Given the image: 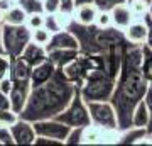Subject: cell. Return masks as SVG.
<instances>
[{
  "label": "cell",
  "mask_w": 152,
  "mask_h": 146,
  "mask_svg": "<svg viewBox=\"0 0 152 146\" xmlns=\"http://www.w3.org/2000/svg\"><path fill=\"white\" fill-rule=\"evenodd\" d=\"M0 2H2V0H0Z\"/></svg>",
  "instance_id": "obj_43"
},
{
  "label": "cell",
  "mask_w": 152,
  "mask_h": 146,
  "mask_svg": "<svg viewBox=\"0 0 152 146\" xmlns=\"http://www.w3.org/2000/svg\"><path fill=\"white\" fill-rule=\"evenodd\" d=\"M46 53H48V60L53 61L56 68H64L80 56V49H51Z\"/></svg>",
  "instance_id": "obj_15"
},
{
  "label": "cell",
  "mask_w": 152,
  "mask_h": 146,
  "mask_svg": "<svg viewBox=\"0 0 152 146\" xmlns=\"http://www.w3.org/2000/svg\"><path fill=\"white\" fill-rule=\"evenodd\" d=\"M144 19H145V22H147V27H149V34H147L145 46H149V48L152 49V19H151L149 16H144Z\"/></svg>",
  "instance_id": "obj_36"
},
{
  "label": "cell",
  "mask_w": 152,
  "mask_h": 146,
  "mask_svg": "<svg viewBox=\"0 0 152 146\" xmlns=\"http://www.w3.org/2000/svg\"><path fill=\"white\" fill-rule=\"evenodd\" d=\"M147 34H149V27H147V22L144 17L142 19H134L130 22V26H127L124 29V36L130 44H139V46L145 44Z\"/></svg>",
  "instance_id": "obj_11"
},
{
  "label": "cell",
  "mask_w": 152,
  "mask_h": 146,
  "mask_svg": "<svg viewBox=\"0 0 152 146\" xmlns=\"http://www.w3.org/2000/svg\"><path fill=\"white\" fill-rule=\"evenodd\" d=\"M26 19H27V14L22 10L17 4H14L7 10H4V24L19 26V24H26Z\"/></svg>",
  "instance_id": "obj_19"
},
{
  "label": "cell",
  "mask_w": 152,
  "mask_h": 146,
  "mask_svg": "<svg viewBox=\"0 0 152 146\" xmlns=\"http://www.w3.org/2000/svg\"><path fill=\"white\" fill-rule=\"evenodd\" d=\"M147 88L149 82L142 71V46L127 43L122 54V65L117 76L113 95L110 99L117 112L120 131L132 126L134 109L144 99Z\"/></svg>",
  "instance_id": "obj_1"
},
{
  "label": "cell",
  "mask_w": 152,
  "mask_h": 146,
  "mask_svg": "<svg viewBox=\"0 0 152 146\" xmlns=\"http://www.w3.org/2000/svg\"><path fill=\"white\" fill-rule=\"evenodd\" d=\"M144 102H145L147 110H149V124H147V133L151 134V133H152V83H149V88H147L145 95H144Z\"/></svg>",
  "instance_id": "obj_29"
},
{
  "label": "cell",
  "mask_w": 152,
  "mask_h": 146,
  "mask_svg": "<svg viewBox=\"0 0 152 146\" xmlns=\"http://www.w3.org/2000/svg\"><path fill=\"white\" fill-rule=\"evenodd\" d=\"M7 145H15L14 136H12L9 126H0V146H7Z\"/></svg>",
  "instance_id": "obj_31"
},
{
  "label": "cell",
  "mask_w": 152,
  "mask_h": 146,
  "mask_svg": "<svg viewBox=\"0 0 152 146\" xmlns=\"http://www.w3.org/2000/svg\"><path fill=\"white\" fill-rule=\"evenodd\" d=\"M115 83L117 78L108 75L107 71L102 73H95V75L88 76L86 80L80 87V93L85 99V102H91V100H110L113 95Z\"/></svg>",
  "instance_id": "obj_3"
},
{
  "label": "cell",
  "mask_w": 152,
  "mask_h": 146,
  "mask_svg": "<svg viewBox=\"0 0 152 146\" xmlns=\"http://www.w3.org/2000/svg\"><path fill=\"white\" fill-rule=\"evenodd\" d=\"M44 12H37V14H29L27 19H26V26L34 31V29H39V27H44Z\"/></svg>",
  "instance_id": "obj_24"
},
{
  "label": "cell",
  "mask_w": 152,
  "mask_h": 146,
  "mask_svg": "<svg viewBox=\"0 0 152 146\" xmlns=\"http://www.w3.org/2000/svg\"><path fill=\"white\" fill-rule=\"evenodd\" d=\"M110 16H112V26L117 27V29H122L124 31L127 26H130V22L135 19L134 14H132L130 7L127 4H118L115 5L112 10H110Z\"/></svg>",
  "instance_id": "obj_14"
},
{
  "label": "cell",
  "mask_w": 152,
  "mask_h": 146,
  "mask_svg": "<svg viewBox=\"0 0 152 146\" xmlns=\"http://www.w3.org/2000/svg\"><path fill=\"white\" fill-rule=\"evenodd\" d=\"M19 119V114L12 109H0V126H12Z\"/></svg>",
  "instance_id": "obj_26"
},
{
  "label": "cell",
  "mask_w": 152,
  "mask_h": 146,
  "mask_svg": "<svg viewBox=\"0 0 152 146\" xmlns=\"http://www.w3.org/2000/svg\"><path fill=\"white\" fill-rule=\"evenodd\" d=\"M34 129H36V134L37 136H44V138H51V139H58L64 145L66 138L69 134L71 127L64 122L58 121L56 117H51V119H41L32 122Z\"/></svg>",
  "instance_id": "obj_7"
},
{
  "label": "cell",
  "mask_w": 152,
  "mask_h": 146,
  "mask_svg": "<svg viewBox=\"0 0 152 146\" xmlns=\"http://www.w3.org/2000/svg\"><path fill=\"white\" fill-rule=\"evenodd\" d=\"M91 124L105 129H118V119L113 104L110 100H91L86 102Z\"/></svg>",
  "instance_id": "obj_6"
},
{
  "label": "cell",
  "mask_w": 152,
  "mask_h": 146,
  "mask_svg": "<svg viewBox=\"0 0 152 146\" xmlns=\"http://www.w3.org/2000/svg\"><path fill=\"white\" fill-rule=\"evenodd\" d=\"M2 44H4V53L9 58L20 56L24 48L32 41V31L26 24H2Z\"/></svg>",
  "instance_id": "obj_4"
},
{
  "label": "cell",
  "mask_w": 152,
  "mask_h": 146,
  "mask_svg": "<svg viewBox=\"0 0 152 146\" xmlns=\"http://www.w3.org/2000/svg\"><path fill=\"white\" fill-rule=\"evenodd\" d=\"M51 39V31H48L46 27H39V29H34L32 31V41L34 43L41 44V46H46Z\"/></svg>",
  "instance_id": "obj_25"
},
{
  "label": "cell",
  "mask_w": 152,
  "mask_h": 146,
  "mask_svg": "<svg viewBox=\"0 0 152 146\" xmlns=\"http://www.w3.org/2000/svg\"><path fill=\"white\" fill-rule=\"evenodd\" d=\"M59 4H61V12H66V14H71L73 16V12H75L76 9V4H75V0H59Z\"/></svg>",
  "instance_id": "obj_34"
},
{
  "label": "cell",
  "mask_w": 152,
  "mask_h": 146,
  "mask_svg": "<svg viewBox=\"0 0 152 146\" xmlns=\"http://www.w3.org/2000/svg\"><path fill=\"white\" fill-rule=\"evenodd\" d=\"M20 56H22V60L31 66H36V65H39V63H42L44 60H48L46 48L41 46V44H37V43H34V41H31V43L24 48Z\"/></svg>",
  "instance_id": "obj_17"
},
{
  "label": "cell",
  "mask_w": 152,
  "mask_h": 146,
  "mask_svg": "<svg viewBox=\"0 0 152 146\" xmlns=\"http://www.w3.org/2000/svg\"><path fill=\"white\" fill-rule=\"evenodd\" d=\"M9 66H10V58L5 53H0V78L9 75Z\"/></svg>",
  "instance_id": "obj_33"
},
{
  "label": "cell",
  "mask_w": 152,
  "mask_h": 146,
  "mask_svg": "<svg viewBox=\"0 0 152 146\" xmlns=\"http://www.w3.org/2000/svg\"><path fill=\"white\" fill-rule=\"evenodd\" d=\"M0 109H12L10 105V97L7 93L0 92Z\"/></svg>",
  "instance_id": "obj_37"
},
{
  "label": "cell",
  "mask_w": 152,
  "mask_h": 146,
  "mask_svg": "<svg viewBox=\"0 0 152 146\" xmlns=\"http://www.w3.org/2000/svg\"><path fill=\"white\" fill-rule=\"evenodd\" d=\"M42 9L44 14H56V12H59L61 4L59 0H42Z\"/></svg>",
  "instance_id": "obj_32"
},
{
  "label": "cell",
  "mask_w": 152,
  "mask_h": 146,
  "mask_svg": "<svg viewBox=\"0 0 152 146\" xmlns=\"http://www.w3.org/2000/svg\"><path fill=\"white\" fill-rule=\"evenodd\" d=\"M44 27H46L48 31H51V34L61 31V26H59V22H58L56 14H46V16H44Z\"/></svg>",
  "instance_id": "obj_28"
},
{
  "label": "cell",
  "mask_w": 152,
  "mask_h": 146,
  "mask_svg": "<svg viewBox=\"0 0 152 146\" xmlns=\"http://www.w3.org/2000/svg\"><path fill=\"white\" fill-rule=\"evenodd\" d=\"M127 0H95L93 4L98 7V10H112L115 5H118V4H125Z\"/></svg>",
  "instance_id": "obj_30"
},
{
  "label": "cell",
  "mask_w": 152,
  "mask_h": 146,
  "mask_svg": "<svg viewBox=\"0 0 152 146\" xmlns=\"http://www.w3.org/2000/svg\"><path fill=\"white\" fill-rule=\"evenodd\" d=\"M54 71H56V66L49 60H44L42 63L32 66V70H31V87H39L46 83L48 80L53 78Z\"/></svg>",
  "instance_id": "obj_12"
},
{
  "label": "cell",
  "mask_w": 152,
  "mask_h": 146,
  "mask_svg": "<svg viewBox=\"0 0 152 146\" xmlns=\"http://www.w3.org/2000/svg\"><path fill=\"white\" fill-rule=\"evenodd\" d=\"M98 14V7L95 4H83V5H76L73 12V21L81 26H93L95 19Z\"/></svg>",
  "instance_id": "obj_16"
},
{
  "label": "cell",
  "mask_w": 152,
  "mask_h": 146,
  "mask_svg": "<svg viewBox=\"0 0 152 146\" xmlns=\"http://www.w3.org/2000/svg\"><path fill=\"white\" fill-rule=\"evenodd\" d=\"M2 24H4V10L0 9V26H2Z\"/></svg>",
  "instance_id": "obj_40"
},
{
  "label": "cell",
  "mask_w": 152,
  "mask_h": 146,
  "mask_svg": "<svg viewBox=\"0 0 152 146\" xmlns=\"http://www.w3.org/2000/svg\"><path fill=\"white\" fill-rule=\"evenodd\" d=\"M142 71L147 82L152 83V49L145 44H142Z\"/></svg>",
  "instance_id": "obj_22"
},
{
  "label": "cell",
  "mask_w": 152,
  "mask_h": 146,
  "mask_svg": "<svg viewBox=\"0 0 152 146\" xmlns=\"http://www.w3.org/2000/svg\"><path fill=\"white\" fill-rule=\"evenodd\" d=\"M95 26L100 27V29H105V27L112 26V16H110L108 10H98L96 19H95Z\"/></svg>",
  "instance_id": "obj_27"
},
{
  "label": "cell",
  "mask_w": 152,
  "mask_h": 146,
  "mask_svg": "<svg viewBox=\"0 0 152 146\" xmlns=\"http://www.w3.org/2000/svg\"><path fill=\"white\" fill-rule=\"evenodd\" d=\"M10 127V133L14 136V143L15 145H20V146H27V145H34L36 141V129H34V124L27 119H19L14 122Z\"/></svg>",
  "instance_id": "obj_8"
},
{
  "label": "cell",
  "mask_w": 152,
  "mask_h": 146,
  "mask_svg": "<svg viewBox=\"0 0 152 146\" xmlns=\"http://www.w3.org/2000/svg\"><path fill=\"white\" fill-rule=\"evenodd\" d=\"M78 87L64 75L63 68H56L51 80L39 87H32L26 107L19 117L31 122L41 119H51L63 112L73 99Z\"/></svg>",
  "instance_id": "obj_2"
},
{
  "label": "cell",
  "mask_w": 152,
  "mask_h": 146,
  "mask_svg": "<svg viewBox=\"0 0 152 146\" xmlns=\"http://www.w3.org/2000/svg\"><path fill=\"white\" fill-rule=\"evenodd\" d=\"M151 138H152V133H151Z\"/></svg>",
  "instance_id": "obj_42"
},
{
  "label": "cell",
  "mask_w": 152,
  "mask_h": 146,
  "mask_svg": "<svg viewBox=\"0 0 152 146\" xmlns=\"http://www.w3.org/2000/svg\"><path fill=\"white\" fill-rule=\"evenodd\" d=\"M151 2L152 0H127L125 4L130 7L132 14L135 19H142L144 16H147L149 12V7H151Z\"/></svg>",
  "instance_id": "obj_21"
},
{
  "label": "cell",
  "mask_w": 152,
  "mask_h": 146,
  "mask_svg": "<svg viewBox=\"0 0 152 146\" xmlns=\"http://www.w3.org/2000/svg\"><path fill=\"white\" fill-rule=\"evenodd\" d=\"M44 48H46V51H51V49H80V41L75 36V33H71L69 29H61L58 33L51 34V39Z\"/></svg>",
  "instance_id": "obj_9"
},
{
  "label": "cell",
  "mask_w": 152,
  "mask_h": 146,
  "mask_svg": "<svg viewBox=\"0 0 152 146\" xmlns=\"http://www.w3.org/2000/svg\"><path fill=\"white\" fill-rule=\"evenodd\" d=\"M12 90V80L9 78V75H5L4 78H0V92H4V93H10Z\"/></svg>",
  "instance_id": "obj_35"
},
{
  "label": "cell",
  "mask_w": 152,
  "mask_h": 146,
  "mask_svg": "<svg viewBox=\"0 0 152 146\" xmlns=\"http://www.w3.org/2000/svg\"><path fill=\"white\" fill-rule=\"evenodd\" d=\"M31 70H32V66L22 60V56L10 58L9 78L12 82H31Z\"/></svg>",
  "instance_id": "obj_13"
},
{
  "label": "cell",
  "mask_w": 152,
  "mask_h": 146,
  "mask_svg": "<svg viewBox=\"0 0 152 146\" xmlns=\"http://www.w3.org/2000/svg\"><path fill=\"white\" fill-rule=\"evenodd\" d=\"M147 16L152 19V2H151V7H149V12H147Z\"/></svg>",
  "instance_id": "obj_41"
},
{
  "label": "cell",
  "mask_w": 152,
  "mask_h": 146,
  "mask_svg": "<svg viewBox=\"0 0 152 146\" xmlns=\"http://www.w3.org/2000/svg\"><path fill=\"white\" fill-rule=\"evenodd\" d=\"M149 136L145 127H135V126H130L127 129H122L120 131V138H118V143L122 145H140V141Z\"/></svg>",
  "instance_id": "obj_18"
},
{
  "label": "cell",
  "mask_w": 152,
  "mask_h": 146,
  "mask_svg": "<svg viewBox=\"0 0 152 146\" xmlns=\"http://www.w3.org/2000/svg\"><path fill=\"white\" fill-rule=\"evenodd\" d=\"M15 4L20 7L26 14H37V12H44L42 9V0H15Z\"/></svg>",
  "instance_id": "obj_23"
},
{
  "label": "cell",
  "mask_w": 152,
  "mask_h": 146,
  "mask_svg": "<svg viewBox=\"0 0 152 146\" xmlns=\"http://www.w3.org/2000/svg\"><path fill=\"white\" fill-rule=\"evenodd\" d=\"M95 0H75L76 5H83V4H93Z\"/></svg>",
  "instance_id": "obj_38"
},
{
  "label": "cell",
  "mask_w": 152,
  "mask_h": 146,
  "mask_svg": "<svg viewBox=\"0 0 152 146\" xmlns=\"http://www.w3.org/2000/svg\"><path fill=\"white\" fill-rule=\"evenodd\" d=\"M56 119L68 124L69 127H85V126L91 124L88 105L85 102V99L81 97V93H80V87L76 88L75 95L69 100V104L66 105V109L56 116Z\"/></svg>",
  "instance_id": "obj_5"
},
{
  "label": "cell",
  "mask_w": 152,
  "mask_h": 146,
  "mask_svg": "<svg viewBox=\"0 0 152 146\" xmlns=\"http://www.w3.org/2000/svg\"><path fill=\"white\" fill-rule=\"evenodd\" d=\"M147 124H149V110H147V105L142 99L140 102L135 105L134 109V114H132V126L135 127H145L147 129Z\"/></svg>",
  "instance_id": "obj_20"
},
{
  "label": "cell",
  "mask_w": 152,
  "mask_h": 146,
  "mask_svg": "<svg viewBox=\"0 0 152 146\" xmlns=\"http://www.w3.org/2000/svg\"><path fill=\"white\" fill-rule=\"evenodd\" d=\"M31 82H12V90L9 93L10 97V105L12 110L17 114H20L27 104L29 93H31Z\"/></svg>",
  "instance_id": "obj_10"
},
{
  "label": "cell",
  "mask_w": 152,
  "mask_h": 146,
  "mask_svg": "<svg viewBox=\"0 0 152 146\" xmlns=\"http://www.w3.org/2000/svg\"><path fill=\"white\" fill-rule=\"evenodd\" d=\"M0 53H4V44H2V29H0Z\"/></svg>",
  "instance_id": "obj_39"
}]
</instances>
